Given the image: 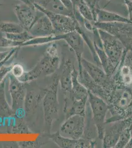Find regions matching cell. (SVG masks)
Masks as SVG:
<instances>
[{"label": "cell", "instance_id": "cell-1", "mask_svg": "<svg viewBox=\"0 0 132 148\" xmlns=\"http://www.w3.org/2000/svg\"><path fill=\"white\" fill-rule=\"evenodd\" d=\"M60 84L58 75L55 74L51 84L45 90L42 100L44 123L47 128H50L58 116L59 102L58 92Z\"/></svg>", "mask_w": 132, "mask_h": 148}, {"label": "cell", "instance_id": "cell-2", "mask_svg": "<svg viewBox=\"0 0 132 148\" xmlns=\"http://www.w3.org/2000/svg\"><path fill=\"white\" fill-rule=\"evenodd\" d=\"M98 31L105 54L116 67L128 50L116 37L99 29Z\"/></svg>", "mask_w": 132, "mask_h": 148}, {"label": "cell", "instance_id": "cell-3", "mask_svg": "<svg viewBox=\"0 0 132 148\" xmlns=\"http://www.w3.org/2000/svg\"><path fill=\"white\" fill-rule=\"evenodd\" d=\"M97 29L107 32L120 40L128 51H132V24L123 22H94Z\"/></svg>", "mask_w": 132, "mask_h": 148}, {"label": "cell", "instance_id": "cell-4", "mask_svg": "<svg viewBox=\"0 0 132 148\" xmlns=\"http://www.w3.org/2000/svg\"><path fill=\"white\" fill-rule=\"evenodd\" d=\"M34 5L37 10L49 17L56 35L66 34L77 31V27L79 26V21L75 17L55 14L44 9L42 6L35 3H34Z\"/></svg>", "mask_w": 132, "mask_h": 148}, {"label": "cell", "instance_id": "cell-5", "mask_svg": "<svg viewBox=\"0 0 132 148\" xmlns=\"http://www.w3.org/2000/svg\"><path fill=\"white\" fill-rule=\"evenodd\" d=\"M59 64V57H50L44 54L33 69L29 72L24 73L22 77L18 79L23 83H27L42 76L51 75L58 69Z\"/></svg>", "mask_w": 132, "mask_h": 148}, {"label": "cell", "instance_id": "cell-6", "mask_svg": "<svg viewBox=\"0 0 132 148\" xmlns=\"http://www.w3.org/2000/svg\"><path fill=\"white\" fill-rule=\"evenodd\" d=\"M88 99L92 110L93 120L97 128L98 137L100 139L103 140L105 130V116L109 109V106L103 98L89 90Z\"/></svg>", "mask_w": 132, "mask_h": 148}, {"label": "cell", "instance_id": "cell-7", "mask_svg": "<svg viewBox=\"0 0 132 148\" xmlns=\"http://www.w3.org/2000/svg\"><path fill=\"white\" fill-rule=\"evenodd\" d=\"M8 78V89L12 98V108L16 116H18L19 112L23 109L24 103L27 93L26 83L19 81L11 73L9 75Z\"/></svg>", "mask_w": 132, "mask_h": 148}, {"label": "cell", "instance_id": "cell-8", "mask_svg": "<svg viewBox=\"0 0 132 148\" xmlns=\"http://www.w3.org/2000/svg\"><path fill=\"white\" fill-rule=\"evenodd\" d=\"M85 128L84 116L75 114L67 118L61 126L59 133L62 136L74 139L82 137Z\"/></svg>", "mask_w": 132, "mask_h": 148}, {"label": "cell", "instance_id": "cell-9", "mask_svg": "<svg viewBox=\"0 0 132 148\" xmlns=\"http://www.w3.org/2000/svg\"><path fill=\"white\" fill-rule=\"evenodd\" d=\"M81 64L83 68L96 83L102 87L107 92H110L112 88L111 84L109 79V77L107 75L104 70H103L100 67L89 62L82 57Z\"/></svg>", "mask_w": 132, "mask_h": 148}, {"label": "cell", "instance_id": "cell-10", "mask_svg": "<svg viewBox=\"0 0 132 148\" xmlns=\"http://www.w3.org/2000/svg\"><path fill=\"white\" fill-rule=\"evenodd\" d=\"M35 21L28 32L34 38L44 37L56 35L52 23L47 15L38 10Z\"/></svg>", "mask_w": 132, "mask_h": 148}, {"label": "cell", "instance_id": "cell-11", "mask_svg": "<svg viewBox=\"0 0 132 148\" xmlns=\"http://www.w3.org/2000/svg\"><path fill=\"white\" fill-rule=\"evenodd\" d=\"M14 10L19 24L25 30L28 31L37 17L38 10L35 6L22 3L14 5Z\"/></svg>", "mask_w": 132, "mask_h": 148}, {"label": "cell", "instance_id": "cell-12", "mask_svg": "<svg viewBox=\"0 0 132 148\" xmlns=\"http://www.w3.org/2000/svg\"><path fill=\"white\" fill-rule=\"evenodd\" d=\"M59 36L60 40H65L75 53L79 63V72H80L83 69L81 64L82 54L84 49V40L83 38L77 31L66 34H59Z\"/></svg>", "mask_w": 132, "mask_h": 148}, {"label": "cell", "instance_id": "cell-13", "mask_svg": "<svg viewBox=\"0 0 132 148\" xmlns=\"http://www.w3.org/2000/svg\"><path fill=\"white\" fill-rule=\"evenodd\" d=\"M128 123L126 121H121L105 130L103 139L104 148L115 147L122 131L126 128Z\"/></svg>", "mask_w": 132, "mask_h": 148}, {"label": "cell", "instance_id": "cell-14", "mask_svg": "<svg viewBox=\"0 0 132 148\" xmlns=\"http://www.w3.org/2000/svg\"><path fill=\"white\" fill-rule=\"evenodd\" d=\"M49 138L61 148H90L92 146V142L85 139L79 138L74 139L62 136L58 131L56 133L49 135Z\"/></svg>", "mask_w": 132, "mask_h": 148}, {"label": "cell", "instance_id": "cell-15", "mask_svg": "<svg viewBox=\"0 0 132 148\" xmlns=\"http://www.w3.org/2000/svg\"><path fill=\"white\" fill-rule=\"evenodd\" d=\"M74 67L73 63L70 60L64 59L60 72L58 74L61 88L69 93L72 89V73Z\"/></svg>", "mask_w": 132, "mask_h": 148}, {"label": "cell", "instance_id": "cell-16", "mask_svg": "<svg viewBox=\"0 0 132 148\" xmlns=\"http://www.w3.org/2000/svg\"><path fill=\"white\" fill-rule=\"evenodd\" d=\"M78 72L74 67L72 73V89L70 97L77 101H87L88 98V90L79 82L78 79Z\"/></svg>", "mask_w": 132, "mask_h": 148}, {"label": "cell", "instance_id": "cell-17", "mask_svg": "<svg viewBox=\"0 0 132 148\" xmlns=\"http://www.w3.org/2000/svg\"><path fill=\"white\" fill-rule=\"evenodd\" d=\"M35 3L42 6L44 9L55 14L75 17L74 13L68 10L60 0H37Z\"/></svg>", "mask_w": 132, "mask_h": 148}, {"label": "cell", "instance_id": "cell-18", "mask_svg": "<svg viewBox=\"0 0 132 148\" xmlns=\"http://www.w3.org/2000/svg\"><path fill=\"white\" fill-rule=\"evenodd\" d=\"M96 22H123L132 24V22L129 18L101 8L97 10Z\"/></svg>", "mask_w": 132, "mask_h": 148}, {"label": "cell", "instance_id": "cell-19", "mask_svg": "<svg viewBox=\"0 0 132 148\" xmlns=\"http://www.w3.org/2000/svg\"><path fill=\"white\" fill-rule=\"evenodd\" d=\"M42 94L34 90L27 91L24 103L23 111L26 115H30L34 112L42 99Z\"/></svg>", "mask_w": 132, "mask_h": 148}, {"label": "cell", "instance_id": "cell-20", "mask_svg": "<svg viewBox=\"0 0 132 148\" xmlns=\"http://www.w3.org/2000/svg\"><path fill=\"white\" fill-rule=\"evenodd\" d=\"M6 77L0 84V118H10L16 116L15 112L12 110V106H10L7 101L5 95V84Z\"/></svg>", "mask_w": 132, "mask_h": 148}, {"label": "cell", "instance_id": "cell-21", "mask_svg": "<svg viewBox=\"0 0 132 148\" xmlns=\"http://www.w3.org/2000/svg\"><path fill=\"white\" fill-rule=\"evenodd\" d=\"M113 101L114 104L116 107L121 109H125L130 106L132 101V95L130 91L126 90H123L122 91H119L113 95L112 98H110Z\"/></svg>", "mask_w": 132, "mask_h": 148}, {"label": "cell", "instance_id": "cell-22", "mask_svg": "<svg viewBox=\"0 0 132 148\" xmlns=\"http://www.w3.org/2000/svg\"><path fill=\"white\" fill-rule=\"evenodd\" d=\"M77 10L81 17L85 20L94 22V17L90 7L83 0H72Z\"/></svg>", "mask_w": 132, "mask_h": 148}, {"label": "cell", "instance_id": "cell-23", "mask_svg": "<svg viewBox=\"0 0 132 148\" xmlns=\"http://www.w3.org/2000/svg\"><path fill=\"white\" fill-rule=\"evenodd\" d=\"M0 31L5 34H16L26 30L20 24L5 21L0 23Z\"/></svg>", "mask_w": 132, "mask_h": 148}, {"label": "cell", "instance_id": "cell-24", "mask_svg": "<svg viewBox=\"0 0 132 148\" xmlns=\"http://www.w3.org/2000/svg\"><path fill=\"white\" fill-rule=\"evenodd\" d=\"M6 38L15 42L14 47H18L19 45L33 39L34 37L27 31L16 34H5Z\"/></svg>", "mask_w": 132, "mask_h": 148}, {"label": "cell", "instance_id": "cell-25", "mask_svg": "<svg viewBox=\"0 0 132 148\" xmlns=\"http://www.w3.org/2000/svg\"><path fill=\"white\" fill-rule=\"evenodd\" d=\"M131 131L130 128L127 127L123 130L115 146L116 148H123L128 144L130 139Z\"/></svg>", "mask_w": 132, "mask_h": 148}, {"label": "cell", "instance_id": "cell-26", "mask_svg": "<svg viewBox=\"0 0 132 148\" xmlns=\"http://www.w3.org/2000/svg\"><path fill=\"white\" fill-rule=\"evenodd\" d=\"M25 72L24 70L23 67L20 64H16L12 66L11 70V74L17 79H19L20 77H22Z\"/></svg>", "mask_w": 132, "mask_h": 148}, {"label": "cell", "instance_id": "cell-27", "mask_svg": "<svg viewBox=\"0 0 132 148\" xmlns=\"http://www.w3.org/2000/svg\"><path fill=\"white\" fill-rule=\"evenodd\" d=\"M85 2L87 5L90 7L93 14L94 17L95 22L96 21V12L97 10L100 9V7L99 6V2L101 0H83Z\"/></svg>", "mask_w": 132, "mask_h": 148}, {"label": "cell", "instance_id": "cell-28", "mask_svg": "<svg viewBox=\"0 0 132 148\" xmlns=\"http://www.w3.org/2000/svg\"><path fill=\"white\" fill-rule=\"evenodd\" d=\"M19 49V47H14V49H12V50L10 51L8 56L6 57V58L4 59L3 61L0 62V69L3 65H5V63H6L8 61L10 60V59H14V57H15V56H16Z\"/></svg>", "mask_w": 132, "mask_h": 148}, {"label": "cell", "instance_id": "cell-29", "mask_svg": "<svg viewBox=\"0 0 132 148\" xmlns=\"http://www.w3.org/2000/svg\"><path fill=\"white\" fill-rule=\"evenodd\" d=\"M12 66V65H3L0 69V84L6 77L7 75L11 72Z\"/></svg>", "mask_w": 132, "mask_h": 148}, {"label": "cell", "instance_id": "cell-30", "mask_svg": "<svg viewBox=\"0 0 132 148\" xmlns=\"http://www.w3.org/2000/svg\"><path fill=\"white\" fill-rule=\"evenodd\" d=\"M19 147L21 148H37L41 146L40 142L37 141L34 142H20L18 143Z\"/></svg>", "mask_w": 132, "mask_h": 148}, {"label": "cell", "instance_id": "cell-31", "mask_svg": "<svg viewBox=\"0 0 132 148\" xmlns=\"http://www.w3.org/2000/svg\"><path fill=\"white\" fill-rule=\"evenodd\" d=\"M60 1L68 10L74 14L75 7L72 0H60Z\"/></svg>", "mask_w": 132, "mask_h": 148}, {"label": "cell", "instance_id": "cell-32", "mask_svg": "<svg viewBox=\"0 0 132 148\" xmlns=\"http://www.w3.org/2000/svg\"><path fill=\"white\" fill-rule=\"evenodd\" d=\"M10 51H5V52H0V62H1L6 58V57L8 56Z\"/></svg>", "mask_w": 132, "mask_h": 148}, {"label": "cell", "instance_id": "cell-33", "mask_svg": "<svg viewBox=\"0 0 132 148\" xmlns=\"http://www.w3.org/2000/svg\"><path fill=\"white\" fill-rule=\"evenodd\" d=\"M19 1H20L23 3H25L28 5H30V6H34L33 3L31 0H19Z\"/></svg>", "mask_w": 132, "mask_h": 148}, {"label": "cell", "instance_id": "cell-34", "mask_svg": "<svg viewBox=\"0 0 132 148\" xmlns=\"http://www.w3.org/2000/svg\"><path fill=\"white\" fill-rule=\"evenodd\" d=\"M31 1H32L33 3H35V2H36V1H37V0H31Z\"/></svg>", "mask_w": 132, "mask_h": 148}, {"label": "cell", "instance_id": "cell-35", "mask_svg": "<svg viewBox=\"0 0 132 148\" xmlns=\"http://www.w3.org/2000/svg\"><path fill=\"white\" fill-rule=\"evenodd\" d=\"M0 5H1V4H0Z\"/></svg>", "mask_w": 132, "mask_h": 148}]
</instances>
